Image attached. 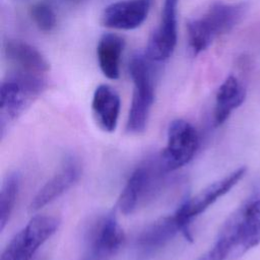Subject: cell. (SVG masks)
I'll use <instances>...</instances> for the list:
<instances>
[{"mask_svg": "<svg viewBox=\"0 0 260 260\" xmlns=\"http://www.w3.org/2000/svg\"><path fill=\"white\" fill-rule=\"evenodd\" d=\"M247 5L244 3L214 2L197 18L187 23L188 49L193 56L205 51L213 40L232 30L244 17Z\"/></svg>", "mask_w": 260, "mask_h": 260, "instance_id": "6da1fadb", "label": "cell"}, {"mask_svg": "<svg viewBox=\"0 0 260 260\" xmlns=\"http://www.w3.org/2000/svg\"><path fill=\"white\" fill-rule=\"evenodd\" d=\"M170 173L160 153L144 159L132 172L120 194L118 205L121 212L131 214L154 199L165 189Z\"/></svg>", "mask_w": 260, "mask_h": 260, "instance_id": "7a4b0ae2", "label": "cell"}, {"mask_svg": "<svg viewBox=\"0 0 260 260\" xmlns=\"http://www.w3.org/2000/svg\"><path fill=\"white\" fill-rule=\"evenodd\" d=\"M44 74L14 70L1 83L0 88V131L3 137L12 124L44 91Z\"/></svg>", "mask_w": 260, "mask_h": 260, "instance_id": "3957f363", "label": "cell"}, {"mask_svg": "<svg viewBox=\"0 0 260 260\" xmlns=\"http://www.w3.org/2000/svg\"><path fill=\"white\" fill-rule=\"evenodd\" d=\"M146 54H135L129 62V74L133 82V93L127 120L130 133H142L147 125L154 102V69Z\"/></svg>", "mask_w": 260, "mask_h": 260, "instance_id": "277c9868", "label": "cell"}, {"mask_svg": "<svg viewBox=\"0 0 260 260\" xmlns=\"http://www.w3.org/2000/svg\"><path fill=\"white\" fill-rule=\"evenodd\" d=\"M59 219L52 215L34 216L7 244L0 260H30L41 246L58 230Z\"/></svg>", "mask_w": 260, "mask_h": 260, "instance_id": "5b68a950", "label": "cell"}, {"mask_svg": "<svg viewBox=\"0 0 260 260\" xmlns=\"http://www.w3.org/2000/svg\"><path fill=\"white\" fill-rule=\"evenodd\" d=\"M167 134V145L160 156L167 170L172 173L193 158L199 146V136L195 127L184 119L173 120Z\"/></svg>", "mask_w": 260, "mask_h": 260, "instance_id": "8992f818", "label": "cell"}, {"mask_svg": "<svg viewBox=\"0 0 260 260\" xmlns=\"http://www.w3.org/2000/svg\"><path fill=\"white\" fill-rule=\"evenodd\" d=\"M124 232L115 214L98 218L87 232L82 260H109L122 247Z\"/></svg>", "mask_w": 260, "mask_h": 260, "instance_id": "52a82bcc", "label": "cell"}, {"mask_svg": "<svg viewBox=\"0 0 260 260\" xmlns=\"http://www.w3.org/2000/svg\"><path fill=\"white\" fill-rule=\"evenodd\" d=\"M182 233L191 239L189 226L183 223L176 212L162 216L146 225L135 241V248L140 256H152L167 246L177 234Z\"/></svg>", "mask_w": 260, "mask_h": 260, "instance_id": "ba28073f", "label": "cell"}, {"mask_svg": "<svg viewBox=\"0 0 260 260\" xmlns=\"http://www.w3.org/2000/svg\"><path fill=\"white\" fill-rule=\"evenodd\" d=\"M246 168L241 167L226 175L225 177L211 183L192 198L186 200L175 211L180 220L186 225H190L191 220L204 212L218 198L226 194L245 176Z\"/></svg>", "mask_w": 260, "mask_h": 260, "instance_id": "9c48e42d", "label": "cell"}, {"mask_svg": "<svg viewBox=\"0 0 260 260\" xmlns=\"http://www.w3.org/2000/svg\"><path fill=\"white\" fill-rule=\"evenodd\" d=\"M180 0H165L159 25L149 37L146 55L154 62L169 59L177 46V10Z\"/></svg>", "mask_w": 260, "mask_h": 260, "instance_id": "30bf717a", "label": "cell"}, {"mask_svg": "<svg viewBox=\"0 0 260 260\" xmlns=\"http://www.w3.org/2000/svg\"><path fill=\"white\" fill-rule=\"evenodd\" d=\"M152 0H122L108 5L102 12L104 26L131 30L139 27L147 18Z\"/></svg>", "mask_w": 260, "mask_h": 260, "instance_id": "8fae6325", "label": "cell"}, {"mask_svg": "<svg viewBox=\"0 0 260 260\" xmlns=\"http://www.w3.org/2000/svg\"><path fill=\"white\" fill-rule=\"evenodd\" d=\"M80 175V162L74 157H68L35 195L29 209L37 211L60 197L77 182Z\"/></svg>", "mask_w": 260, "mask_h": 260, "instance_id": "7c38bea8", "label": "cell"}, {"mask_svg": "<svg viewBox=\"0 0 260 260\" xmlns=\"http://www.w3.org/2000/svg\"><path fill=\"white\" fill-rule=\"evenodd\" d=\"M237 211L238 231L231 257H239L260 243V198Z\"/></svg>", "mask_w": 260, "mask_h": 260, "instance_id": "4fadbf2b", "label": "cell"}, {"mask_svg": "<svg viewBox=\"0 0 260 260\" xmlns=\"http://www.w3.org/2000/svg\"><path fill=\"white\" fill-rule=\"evenodd\" d=\"M121 101L118 92L108 84L99 85L92 95L91 111L96 125L105 132H114L120 114Z\"/></svg>", "mask_w": 260, "mask_h": 260, "instance_id": "5bb4252c", "label": "cell"}, {"mask_svg": "<svg viewBox=\"0 0 260 260\" xmlns=\"http://www.w3.org/2000/svg\"><path fill=\"white\" fill-rule=\"evenodd\" d=\"M5 57L20 71L44 74L49 71L50 64L45 56L34 46L17 40L7 41L4 47Z\"/></svg>", "mask_w": 260, "mask_h": 260, "instance_id": "9a60e30c", "label": "cell"}, {"mask_svg": "<svg viewBox=\"0 0 260 260\" xmlns=\"http://www.w3.org/2000/svg\"><path fill=\"white\" fill-rule=\"evenodd\" d=\"M125 48V40L114 32H105L96 46V57L102 73L109 79L120 76V64Z\"/></svg>", "mask_w": 260, "mask_h": 260, "instance_id": "2e32d148", "label": "cell"}, {"mask_svg": "<svg viewBox=\"0 0 260 260\" xmlns=\"http://www.w3.org/2000/svg\"><path fill=\"white\" fill-rule=\"evenodd\" d=\"M246 98V89L239 79L230 75L220 84L215 96L214 122L220 125L226 121L232 112L242 105Z\"/></svg>", "mask_w": 260, "mask_h": 260, "instance_id": "e0dca14e", "label": "cell"}, {"mask_svg": "<svg viewBox=\"0 0 260 260\" xmlns=\"http://www.w3.org/2000/svg\"><path fill=\"white\" fill-rule=\"evenodd\" d=\"M19 175L10 173L5 177L0 189V231L2 232L13 211L19 190Z\"/></svg>", "mask_w": 260, "mask_h": 260, "instance_id": "ac0fdd59", "label": "cell"}, {"mask_svg": "<svg viewBox=\"0 0 260 260\" xmlns=\"http://www.w3.org/2000/svg\"><path fill=\"white\" fill-rule=\"evenodd\" d=\"M30 16L37 27L42 31L49 32L56 26V13L48 2L41 1L34 4L30 8Z\"/></svg>", "mask_w": 260, "mask_h": 260, "instance_id": "d6986e66", "label": "cell"}, {"mask_svg": "<svg viewBox=\"0 0 260 260\" xmlns=\"http://www.w3.org/2000/svg\"><path fill=\"white\" fill-rule=\"evenodd\" d=\"M224 247L225 246L215 241L213 246L198 260H225L230 257V250Z\"/></svg>", "mask_w": 260, "mask_h": 260, "instance_id": "ffe728a7", "label": "cell"}]
</instances>
